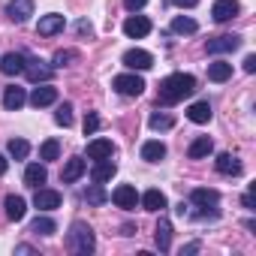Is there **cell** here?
<instances>
[{
    "mask_svg": "<svg viewBox=\"0 0 256 256\" xmlns=\"http://www.w3.org/2000/svg\"><path fill=\"white\" fill-rule=\"evenodd\" d=\"M46 181H48V169H46L42 163H30V166L24 169V184H28V187L36 190V187H42Z\"/></svg>",
    "mask_w": 256,
    "mask_h": 256,
    "instance_id": "d4e9b609",
    "label": "cell"
},
{
    "mask_svg": "<svg viewBox=\"0 0 256 256\" xmlns=\"http://www.w3.org/2000/svg\"><path fill=\"white\" fill-rule=\"evenodd\" d=\"M66 247H70V253H76V256H90V253L96 250V235H94V229H90L84 220H76V223L70 226V232H66Z\"/></svg>",
    "mask_w": 256,
    "mask_h": 256,
    "instance_id": "7a4b0ae2",
    "label": "cell"
},
{
    "mask_svg": "<svg viewBox=\"0 0 256 256\" xmlns=\"http://www.w3.org/2000/svg\"><path fill=\"white\" fill-rule=\"evenodd\" d=\"M24 102H28V90H24V88L12 84V88L4 90V108H6V112H18Z\"/></svg>",
    "mask_w": 256,
    "mask_h": 256,
    "instance_id": "e0dca14e",
    "label": "cell"
},
{
    "mask_svg": "<svg viewBox=\"0 0 256 256\" xmlns=\"http://www.w3.org/2000/svg\"><path fill=\"white\" fill-rule=\"evenodd\" d=\"M54 124H58V126H72V102H60V106H58Z\"/></svg>",
    "mask_w": 256,
    "mask_h": 256,
    "instance_id": "836d02e7",
    "label": "cell"
},
{
    "mask_svg": "<svg viewBox=\"0 0 256 256\" xmlns=\"http://www.w3.org/2000/svg\"><path fill=\"white\" fill-rule=\"evenodd\" d=\"M72 60H78V52H76V48H60V52H54L52 66H54V70H64V66H70Z\"/></svg>",
    "mask_w": 256,
    "mask_h": 256,
    "instance_id": "1f68e13d",
    "label": "cell"
},
{
    "mask_svg": "<svg viewBox=\"0 0 256 256\" xmlns=\"http://www.w3.org/2000/svg\"><path fill=\"white\" fill-rule=\"evenodd\" d=\"M0 72H4V76H18V72H24V54H22V52H6L4 58H0Z\"/></svg>",
    "mask_w": 256,
    "mask_h": 256,
    "instance_id": "2e32d148",
    "label": "cell"
},
{
    "mask_svg": "<svg viewBox=\"0 0 256 256\" xmlns=\"http://www.w3.org/2000/svg\"><path fill=\"white\" fill-rule=\"evenodd\" d=\"M112 88H114L120 96H142V90H145V78L136 76V72L130 70V72L114 76V78H112Z\"/></svg>",
    "mask_w": 256,
    "mask_h": 256,
    "instance_id": "3957f363",
    "label": "cell"
},
{
    "mask_svg": "<svg viewBox=\"0 0 256 256\" xmlns=\"http://www.w3.org/2000/svg\"><path fill=\"white\" fill-rule=\"evenodd\" d=\"M64 28H66V18H64L60 12H48V16L40 18L36 34H40V36H54V34H60Z\"/></svg>",
    "mask_w": 256,
    "mask_h": 256,
    "instance_id": "7c38bea8",
    "label": "cell"
},
{
    "mask_svg": "<svg viewBox=\"0 0 256 256\" xmlns=\"http://www.w3.org/2000/svg\"><path fill=\"white\" fill-rule=\"evenodd\" d=\"M96 130H100V114L88 112V118H84V136H94Z\"/></svg>",
    "mask_w": 256,
    "mask_h": 256,
    "instance_id": "8d00e7d4",
    "label": "cell"
},
{
    "mask_svg": "<svg viewBox=\"0 0 256 256\" xmlns=\"http://www.w3.org/2000/svg\"><path fill=\"white\" fill-rule=\"evenodd\" d=\"M238 46H241V36H235V34H223V36L208 40V42H205V52H208V54H232Z\"/></svg>",
    "mask_w": 256,
    "mask_h": 256,
    "instance_id": "52a82bcc",
    "label": "cell"
},
{
    "mask_svg": "<svg viewBox=\"0 0 256 256\" xmlns=\"http://www.w3.org/2000/svg\"><path fill=\"white\" fill-rule=\"evenodd\" d=\"M145 4H148V0H124V10H126V12H139Z\"/></svg>",
    "mask_w": 256,
    "mask_h": 256,
    "instance_id": "74e56055",
    "label": "cell"
},
{
    "mask_svg": "<svg viewBox=\"0 0 256 256\" xmlns=\"http://www.w3.org/2000/svg\"><path fill=\"white\" fill-rule=\"evenodd\" d=\"M244 72H256V54H247L244 58Z\"/></svg>",
    "mask_w": 256,
    "mask_h": 256,
    "instance_id": "60d3db41",
    "label": "cell"
},
{
    "mask_svg": "<svg viewBox=\"0 0 256 256\" xmlns=\"http://www.w3.org/2000/svg\"><path fill=\"white\" fill-rule=\"evenodd\" d=\"M208 154H214V142H211L208 136H196V139L190 142V148H187V157H190V160H205Z\"/></svg>",
    "mask_w": 256,
    "mask_h": 256,
    "instance_id": "7402d4cb",
    "label": "cell"
},
{
    "mask_svg": "<svg viewBox=\"0 0 256 256\" xmlns=\"http://www.w3.org/2000/svg\"><path fill=\"white\" fill-rule=\"evenodd\" d=\"M244 208H250V211H253V190H247V193H244Z\"/></svg>",
    "mask_w": 256,
    "mask_h": 256,
    "instance_id": "7bdbcfd3",
    "label": "cell"
},
{
    "mask_svg": "<svg viewBox=\"0 0 256 256\" xmlns=\"http://www.w3.org/2000/svg\"><path fill=\"white\" fill-rule=\"evenodd\" d=\"M84 202H90V205H102V202H108V193L102 190V184H94L90 190H84Z\"/></svg>",
    "mask_w": 256,
    "mask_h": 256,
    "instance_id": "d590c367",
    "label": "cell"
},
{
    "mask_svg": "<svg viewBox=\"0 0 256 256\" xmlns=\"http://www.w3.org/2000/svg\"><path fill=\"white\" fill-rule=\"evenodd\" d=\"M24 76H28L34 84H42V82H48V78L54 76V66H48V64L40 60V58H28V54H24Z\"/></svg>",
    "mask_w": 256,
    "mask_h": 256,
    "instance_id": "277c9868",
    "label": "cell"
},
{
    "mask_svg": "<svg viewBox=\"0 0 256 256\" xmlns=\"http://www.w3.org/2000/svg\"><path fill=\"white\" fill-rule=\"evenodd\" d=\"M114 172H118V166L112 160H96V166L90 169V181L94 184H106V181L114 178Z\"/></svg>",
    "mask_w": 256,
    "mask_h": 256,
    "instance_id": "cb8c5ba5",
    "label": "cell"
},
{
    "mask_svg": "<svg viewBox=\"0 0 256 256\" xmlns=\"http://www.w3.org/2000/svg\"><path fill=\"white\" fill-rule=\"evenodd\" d=\"M142 160H148V163H160L163 157H166V145L160 142V139H151V142H145L142 145Z\"/></svg>",
    "mask_w": 256,
    "mask_h": 256,
    "instance_id": "4316f807",
    "label": "cell"
},
{
    "mask_svg": "<svg viewBox=\"0 0 256 256\" xmlns=\"http://www.w3.org/2000/svg\"><path fill=\"white\" fill-rule=\"evenodd\" d=\"M4 208H6V217H10L12 223L24 220V214H28V202H24L22 196H16V193H10V196L4 199Z\"/></svg>",
    "mask_w": 256,
    "mask_h": 256,
    "instance_id": "44dd1931",
    "label": "cell"
},
{
    "mask_svg": "<svg viewBox=\"0 0 256 256\" xmlns=\"http://www.w3.org/2000/svg\"><path fill=\"white\" fill-rule=\"evenodd\" d=\"M124 66L126 70H139V72H145V70H151L154 66V54L151 52H145V48H130V52H124Z\"/></svg>",
    "mask_w": 256,
    "mask_h": 256,
    "instance_id": "5b68a950",
    "label": "cell"
},
{
    "mask_svg": "<svg viewBox=\"0 0 256 256\" xmlns=\"http://www.w3.org/2000/svg\"><path fill=\"white\" fill-rule=\"evenodd\" d=\"M208 78H211V82H226V78H232V64H226V60L208 64Z\"/></svg>",
    "mask_w": 256,
    "mask_h": 256,
    "instance_id": "83f0119b",
    "label": "cell"
},
{
    "mask_svg": "<svg viewBox=\"0 0 256 256\" xmlns=\"http://www.w3.org/2000/svg\"><path fill=\"white\" fill-rule=\"evenodd\" d=\"M190 202L199 205V208H217V205H220V193L211 190V187H196V190L190 193Z\"/></svg>",
    "mask_w": 256,
    "mask_h": 256,
    "instance_id": "5bb4252c",
    "label": "cell"
},
{
    "mask_svg": "<svg viewBox=\"0 0 256 256\" xmlns=\"http://www.w3.org/2000/svg\"><path fill=\"white\" fill-rule=\"evenodd\" d=\"M60 157V145H58V139H46L42 142V148H40V160H58Z\"/></svg>",
    "mask_w": 256,
    "mask_h": 256,
    "instance_id": "e575fe53",
    "label": "cell"
},
{
    "mask_svg": "<svg viewBox=\"0 0 256 256\" xmlns=\"http://www.w3.org/2000/svg\"><path fill=\"white\" fill-rule=\"evenodd\" d=\"M60 202H64V196H60L58 190H48V187H36L34 205H36L40 211H54V208H60Z\"/></svg>",
    "mask_w": 256,
    "mask_h": 256,
    "instance_id": "4fadbf2b",
    "label": "cell"
},
{
    "mask_svg": "<svg viewBox=\"0 0 256 256\" xmlns=\"http://www.w3.org/2000/svg\"><path fill=\"white\" fill-rule=\"evenodd\" d=\"M169 4H175L181 10H193V6H199V0H169Z\"/></svg>",
    "mask_w": 256,
    "mask_h": 256,
    "instance_id": "ab89813d",
    "label": "cell"
},
{
    "mask_svg": "<svg viewBox=\"0 0 256 256\" xmlns=\"http://www.w3.org/2000/svg\"><path fill=\"white\" fill-rule=\"evenodd\" d=\"M30 232H36V235H54V232H58V223H54L52 217H36V220L30 223Z\"/></svg>",
    "mask_w": 256,
    "mask_h": 256,
    "instance_id": "d6a6232c",
    "label": "cell"
},
{
    "mask_svg": "<svg viewBox=\"0 0 256 256\" xmlns=\"http://www.w3.org/2000/svg\"><path fill=\"white\" fill-rule=\"evenodd\" d=\"M112 202H114L118 208H124V211H133V208L139 205V193H136L133 184H118V187L112 190Z\"/></svg>",
    "mask_w": 256,
    "mask_h": 256,
    "instance_id": "8992f818",
    "label": "cell"
},
{
    "mask_svg": "<svg viewBox=\"0 0 256 256\" xmlns=\"http://www.w3.org/2000/svg\"><path fill=\"white\" fill-rule=\"evenodd\" d=\"M16 253H36V250H34L30 244H18V247H16Z\"/></svg>",
    "mask_w": 256,
    "mask_h": 256,
    "instance_id": "f6af8a7d",
    "label": "cell"
},
{
    "mask_svg": "<svg viewBox=\"0 0 256 256\" xmlns=\"http://www.w3.org/2000/svg\"><path fill=\"white\" fill-rule=\"evenodd\" d=\"M6 151H10L12 160H28V154H30V142H28V139H10Z\"/></svg>",
    "mask_w": 256,
    "mask_h": 256,
    "instance_id": "4dcf8cb0",
    "label": "cell"
},
{
    "mask_svg": "<svg viewBox=\"0 0 256 256\" xmlns=\"http://www.w3.org/2000/svg\"><path fill=\"white\" fill-rule=\"evenodd\" d=\"M6 169H10V160H6L4 154H0V175H6Z\"/></svg>",
    "mask_w": 256,
    "mask_h": 256,
    "instance_id": "ee69618b",
    "label": "cell"
},
{
    "mask_svg": "<svg viewBox=\"0 0 256 256\" xmlns=\"http://www.w3.org/2000/svg\"><path fill=\"white\" fill-rule=\"evenodd\" d=\"M154 241H157L160 253H169L172 250V220L169 217H160V223L154 229Z\"/></svg>",
    "mask_w": 256,
    "mask_h": 256,
    "instance_id": "9a60e30c",
    "label": "cell"
},
{
    "mask_svg": "<svg viewBox=\"0 0 256 256\" xmlns=\"http://www.w3.org/2000/svg\"><path fill=\"white\" fill-rule=\"evenodd\" d=\"M84 169H88V166H84L82 157H70L66 166H64V172H60V181H64V184H72V181H78V178L84 175Z\"/></svg>",
    "mask_w": 256,
    "mask_h": 256,
    "instance_id": "603a6c76",
    "label": "cell"
},
{
    "mask_svg": "<svg viewBox=\"0 0 256 256\" xmlns=\"http://www.w3.org/2000/svg\"><path fill=\"white\" fill-rule=\"evenodd\" d=\"M148 124H151V130L163 133V130H172V126H175V118L166 114V112H154V114L148 118Z\"/></svg>",
    "mask_w": 256,
    "mask_h": 256,
    "instance_id": "f546056e",
    "label": "cell"
},
{
    "mask_svg": "<svg viewBox=\"0 0 256 256\" xmlns=\"http://www.w3.org/2000/svg\"><path fill=\"white\" fill-rule=\"evenodd\" d=\"M196 30H199V24H196L190 16H178V18H172V34L190 36V34H196Z\"/></svg>",
    "mask_w": 256,
    "mask_h": 256,
    "instance_id": "f1b7e54d",
    "label": "cell"
},
{
    "mask_svg": "<svg viewBox=\"0 0 256 256\" xmlns=\"http://www.w3.org/2000/svg\"><path fill=\"white\" fill-rule=\"evenodd\" d=\"M199 247H202V244H199V241H193V244H187V247L181 250V256H190V253H199Z\"/></svg>",
    "mask_w": 256,
    "mask_h": 256,
    "instance_id": "b9f144b4",
    "label": "cell"
},
{
    "mask_svg": "<svg viewBox=\"0 0 256 256\" xmlns=\"http://www.w3.org/2000/svg\"><path fill=\"white\" fill-rule=\"evenodd\" d=\"M214 169H217L220 175H232V178H235V175H241V169H244V166H241V160H238L235 154H229V151H226V154H220V157L214 160Z\"/></svg>",
    "mask_w": 256,
    "mask_h": 256,
    "instance_id": "d6986e66",
    "label": "cell"
},
{
    "mask_svg": "<svg viewBox=\"0 0 256 256\" xmlns=\"http://www.w3.org/2000/svg\"><path fill=\"white\" fill-rule=\"evenodd\" d=\"M139 202H142V208H145V211H154V214H157V211H163V208L169 205V199H166V193H163V190H145V193L139 196Z\"/></svg>",
    "mask_w": 256,
    "mask_h": 256,
    "instance_id": "ffe728a7",
    "label": "cell"
},
{
    "mask_svg": "<svg viewBox=\"0 0 256 256\" xmlns=\"http://www.w3.org/2000/svg\"><path fill=\"white\" fill-rule=\"evenodd\" d=\"M196 90V78L190 72H172L160 82V102L163 106H175L184 96H190Z\"/></svg>",
    "mask_w": 256,
    "mask_h": 256,
    "instance_id": "6da1fadb",
    "label": "cell"
},
{
    "mask_svg": "<svg viewBox=\"0 0 256 256\" xmlns=\"http://www.w3.org/2000/svg\"><path fill=\"white\" fill-rule=\"evenodd\" d=\"M6 16H10V22L24 24L34 16V0H10V4H6Z\"/></svg>",
    "mask_w": 256,
    "mask_h": 256,
    "instance_id": "30bf717a",
    "label": "cell"
},
{
    "mask_svg": "<svg viewBox=\"0 0 256 256\" xmlns=\"http://www.w3.org/2000/svg\"><path fill=\"white\" fill-rule=\"evenodd\" d=\"M112 154H114L112 139H90L88 142V157L90 160H112Z\"/></svg>",
    "mask_w": 256,
    "mask_h": 256,
    "instance_id": "ac0fdd59",
    "label": "cell"
},
{
    "mask_svg": "<svg viewBox=\"0 0 256 256\" xmlns=\"http://www.w3.org/2000/svg\"><path fill=\"white\" fill-rule=\"evenodd\" d=\"M238 0H214V6H211V16H214V22L217 24H226V22H232L235 16H238Z\"/></svg>",
    "mask_w": 256,
    "mask_h": 256,
    "instance_id": "8fae6325",
    "label": "cell"
},
{
    "mask_svg": "<svg viewBox=\"0 0 256 256\" xmlns=\"http://www.w3.org/2000/svg\"><path fill=\"white\" fill-rule=\"evenodd\" d=\"M211 114H214V112H211V102H208V100H199V102H193V106L187 108V118H190L193 124H208Z\"/></svg>",
    "mask_w": 256,
    "mask_h": 256,
    "instance_id": "484cf974",
    "label": "cell"
},
{
    "mask_svg": "<svg viewBox=\"0 0 256 256\" xmlns=\"http://www.w3.org/2000/svg\"><path fill=\"white\" fill-rule=\"evenodd\" d=\"M124 34L130 40H145L151 34V18L148 16H130L124 22Z\"/></svg>",
    "mask_w": 256,
    "mask_h": 256,
    "instance_id": "ba28073f",
    "label": "cell"
},
{
    "mask_svg": "<svg viewBox=\"0 0 256 256\" xmlns=\"http://www.w3.org/2000/svg\"><path fill=\"white\" fill-rule=\"evenodd\" d=\"M28 102L34 108H46V106H54L58 102V88H52L48 82H42L40 88H34V94L28 96Z\"/></svg>",
    "mask_w": 256,
    "mask_h": 256,
    "instance_id": "9c48e42d",
    "label": "cell"
},
{
    "mask_svg": "<svg viewBox=\"0 0 256 256\" xmlns=\"http://www.w3.org/2000/svg\"><path fill=\"white\" fill-rule=\"evenodd\" d=\"M76 30H78V34H82V36H84V34H88V36H90V34H94V24H90V22H84V18H82V22H78V24H76Z\"/></svg>",
    "mask_w": 256,
    "mask_h": 256,
    "instance_id": "f35d334b",
    "label": "cell"
}]
</instances>
